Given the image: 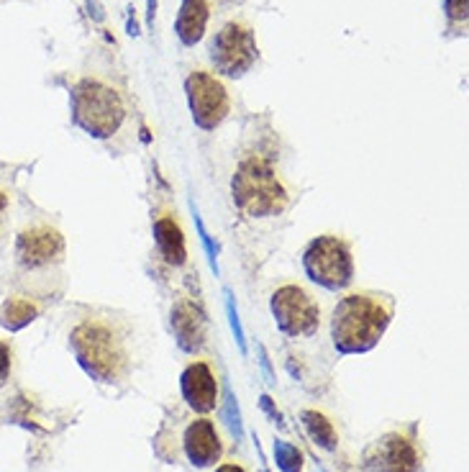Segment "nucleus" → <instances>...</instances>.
<instances>
[{"mask_svg":"<svg viewBox=\"0 0 469 472\" xmlns=\"http://www.w3.org/2000/svg\"><path fill=\"white\" fill-rule=\"evenodd\" d=\"M275 459L282 472H301L303 470V454L298 447L287 444V442H275Z\"/></svg>","mask_w":469,"mask_h":472,"instance_id":"18","label":"nucleus"},{"mask_svg":"<svg viewBox=\"0 0 469 472\" xmlns=\"http://www.w3.org/2000/svg\"><path fill=\"white\" fill-rule=\"evenodd\" d=\"M80 367L98 382H115L126 375L129 355L118 331L106 322H82L70 337Z\"/></svg>","mask_w":469,"mask_h":472,"instance_id":"2","label":"nucleus"},{"mask_svg":"<svg viewBox=\"0 0 469 472\" xmlns=\"http://www.w3.org/2000/svg\"><path fill=\"white\" fill-rule=\"evenodd\" d=\"M185 90H188L192 121L200 129L213 132L216 126L224 124V118L231 111V100L226 93V85L218 77L210 75L206 70H195V73H190Z\"/></svg>","mask_w":469,"mask_h":472,"instance_id":"8","label":"nucleus"},{"mask_svg":"<svg viewBox=\"0 0 469 472\" xmlns=\"http://www.w3.org/2000/svg\"><path fill=\"white\" fill-rule=\"evenodd\" d=\"M303 426H305V432H308V436L319 444V447H323V450H337V429H334V424L326 418L323 414H319V411H303Z\"/></svg>","mask_w":469,"mask_h":472,"instance_id":"17","label":"nucleus"},{"mask_svg":"<svg viewBox=\"0 0 469 472\" xmlns=\"http://www.w3.org/2000/svg\"><path fill=\"white\" fill-rule=\"evenodd\" d=\"M210 59L218 73L242 77L257 62V39L244 21H228L210 41Z\"/></svg>","mask_w":469,"mask_h":472,"instance_id":"6","label":"nucleus"},{"mask_svg":"<svg viewBox=\"0 0 469 472\" xmlns=\"http://www.w3.org/2000/svg\"><path fill=\"white\" fill-rule=\"evenodd\" d=\"M180 388H183V396L188 400L190 408L198 414H210L218 403V382L206 362L188 365L180 378Z\"/></svg>","mask_w":469,"mask_h":472,"instance_id":"11","label":"nucleus"},{"mask_svg":"<svg viewBox=\"0 0 469 472\" xmlns=\"http://www.w3.org/2000/svg\"><path fill=\"white\" fill-rule=\"evenodd\" d=\"M154 239H157V246H159L162 257L167 260L169 265H183L188 260L183 228H180V224L172 216L157 219V224H154Z\"/></svg>","mask_w":469,"mask_h":472,"instance_id":"15","label":"nucleus"},{"mask_svg":"<svg viewBox=\"0 0 469 472\" xmlns=\"http://www.w3.org/2000/svg\"><path fill=\"white\" fill-rule=\"evenodd\" d=\"M393 319V303L379 293H352L341 298L331 319V339L341 355L375 349Z\"/></svg>","mask_w":469,"mask_h":472,"instance_id":"1","label":"nucleus"},{"mask_svg":"<svg viewBox=\"0 0 469 472\" xmlns=\"http://www.w3.org/2000/svg\"><path fill=\"white\" fill-rule=\"evenodd\" d=\"M64 254V239L56 228L38 224L23 228L16 239V260L26 270H41L52 262H59Z\"/></svg>","mask_w":469,"mask_h":472,"instance_id":"9","label":"nucleus"},{"mask_svg":"<svg viewBox=\"0 0 469 472\" xmlns=\"http://www.w3.org/2000/svg\"><path fill=\"white\" fill-rule=\"evenodd\" d=\"M185 454L195 468H210L221 459L224 452V444H221V436L216 432L213 421L208 418H198L192 421L188 429H185Z\"/></svg>","mask_w":469,"mask_h":472,"instance_id":"12","label":"nucleus"},{"mask_svg":"<svg viewBox=\"0 0 469 472\" xmlns=\"http://www.w3.org/2000/svg\"><path fill=\"white\" fill-rule=\"evenodd\" d=\"M172 329L185 352H198L206 344V319L192 303L183 301L172 311Z\"/></svg>","mask_w":469,"mask_h":472,"instance_id":"13","label":"nucleus"},{"mask_svg":"<svg viewBox=\"0 0 469 472\" xmlns=\"http://www.w3.org/2000/svg\"><path fill=\"white\" fill-rule=\"evenodd\" d=\"M367 468L372 472H415L418 452L403 434H385L367 452Z\"/></svg>","mask_w":469,"mask_h":472,"instance_id":"10","label":"nucleus"},{"mask_svg":"<svg viewBox=\"0 0 469 472\" xmlns=\"http://www.w3.org/2000/svg\"><path fill=\"white\" fill-rule=\"evenodd\" d=\"M72 118L85 133L95 139H108L121 129L126 106L111 85L100 80H82L72 90Z\"/></svg>","mask_w":469,"mask_h":472,"instance_id":"4","label":"nucleus"},{"mask_svg":"<svg viewBox=\"0 0 469 472\" xmlns=\"http://www.w3.org/2000/svg\"><path fill=\"white\" fill-rule=\"evenodd\" d=\"M305 275L326 290H344L354 280L352 249L338 236H319L303 252Z\"/></svg>","mask_w":469,"mask_h":472,"instance_id":"5","label":"nucleus"},{"mask_svg":"<svg viewBox=\"0 0 469 472\" xmlns=\"http://www.w3.org/2000/svg\"><path fill=\"white\" fill-rule=\"evenodd\" d=\"M272 316L287 337H313L320 326V308L303 287L285 285L272 296Z\"/></svg>","mask_w":469,"mask_h":472,"instance_id":"7","label":"nucleus"},{"mask_svg":"<svg viewBox=\"0 0 469 472\" xmlns=\"http://www.w3.org/2000/svg\"><path fill=\"white\" fill-rule=\"evenodd\" d=\"M447 13L451 21H467V0H447Z\"/></svg>","mask_w":469,"mask_h":472,"instance_id":"20","label":"nucleus"},{"mask_svg":"<svg viewBox=\"0 0 469 472\" xmlns=\"http://www.w3.org/2000/svg\"><path fill=\"white\" fill-rule=\"evenodd\" d=\"M234 203L252 219H269L280 216L287 208V190L275 175L272 165L262 157H249L234 175Z\"/></svg>","mask_w":469,"mask_h":472,"instance_id":"3","label":"nucleus"},{"mask_svg":"<svg viewBox=\"0 0 469 472\" xmlns=\"http://www.w3.org/2000/svg\"><path fill=\"white\" fill-rule=\"evenodd\" d=\"M11 365H13V352H11L8 344L0 341V388L11 378Z\"/></svg>","mask_w":469,"mask_h":472,"instance_id":"19","label":"nucleus"},{"mask_svg":"<svg viewBox=\"0 0 469 472\" xmlns=\"http://www.w3.org/2000/svg\"><path fill=\"white\" fill-rule=\"evenodd\" d=\"M216 472H244V468H239V465H221Z\"/></svg>","mask_w":469,"mask_h":472,"instance_id":"22","label":"nucleus"},{"mask_svg":"<svg viewBox=\"0 0 469 472\" xmlns=\"http://www.w3.org/2000/svg\"><path fill=\"white\" fill-rule=\"evenodd\" d=\"M38 316V305L29 298L13 296L0 305V326L8 331H21L23 326L34 322Z\"/></svg>","mask_w":469,"mask_h":472,"instance_id":"16","label":"nucleus"},{"mask_svg":"<svg viewBox=\"0 0 469 472\" xmlns=\"http://www.w3.org/2000/svg\"><path fill=\"white\" fill-rule=\"evenodd\" d=\"M5 210H8V195L0 190V231H3V219H5Z\"/></svg>","mask_w":469,"mask_h":472,"instance_id":"21","label":"nucleus"},{"mask_svg":"<svg viewBox=\"0 0 469 472\" xmlns=\"http://www.w3.org/2000/svg\"><path fill=\"white\" fill-rule=\"evenodd\" d=\"M208 16H210V8H208V0H183V8H180V16L175 23V31L183 44H198L203 34H206Z\"/></svg>","mask_w":469,"mask_h":472,"instance_id":"14","label":"nucleus"}]
</instances>
